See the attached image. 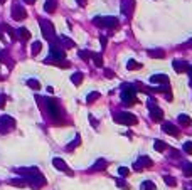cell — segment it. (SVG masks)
Segmentation results:
<instances>
[{"label": "cell", "mask_w": 192, "mask_h": 190, "mask_svg": "<svg viewBox=\"0 0 192 190\" xmlns=\"http://www.w3.org/2000/svg\"><path fill=\"white\" fill-rule=\"evenodd\" d=\"M118 173H120L122 177H128V175H130V170H128L127 167H120V168H118Z\"/></svg>", "instance_id": "obj_30"}, {"label": "cell", "mask_w": 192, "mask_h": 190, "mask_svg": "<svg viewBox=\"0 0 192 190\" xmlns=\"http://www.w3.org/2000/svg\"><path fill=\"white\" fill-rule=\"evenodd\" d=\"M41 29H42V35L46 37V39H49L51 40L52 37H54V27H52V24L49 22V20H41Z\"/></svg>", "instance_id": "obj_6"}, {"label": "cell", "mask_w": 192, "mask_h": 190, "mask_svg": "<svg viewBox=\"0 0 192 190\" xmlns=\"http://www.w3.org/2000/svg\"><path fill=\"white\" fill-rule=\"evenodd\" d=\"M116 185H118V187H122V188H128V183H127V182H123L122 178L116 180Z\"/></svg>", "instance_id": "obj_35"}, {"label": "cell", "mask_w": 192, "mask_h": 190, "mask_svg": "<svg viewBox=\"0 0 192 190\" xmlns=\"http://www.w3.org/2000/svg\"><path fill=\"white\" fill-rule=\"evenodd\" d=\"M5 104V96H0V108Z\"/></svg>", "instance_id": "obj_40"}, {"label": "cell", "mask_w": 192, "mask_h": 190, "mask_svg": "<svg viewBox=\"0 0 192 190\" xmlns=\"http://www.w3.org/2000/svg\"><path fill=\"white\" fill-rule=\"evenodd\" d=\"M127 67H128V71H132V69H140V67H142V64H138L137 61L130 59V61L127 63Z\"/></svg>", "instance_id": "obj_22"}, {"label": "cell", "mask_w": 192, "mask_h": 190, "mask_svg": "<svg viewBox=\"0 0 192 190\" xmlns=\"http://www.w3.org/2000/svg\"><path fill=\"white\" fill-rule=\"evenodd\" d=\"M106 76H108V77H113V72H111L110 69H108V71H106Z\"/></svg>", "instance_id": "obj_41"}, {"label": "cell", "mask_w": 192, "mask_h": 190, "mask_svg": "<svg viewBox=\"0 0 192 190\" xmlns=\"http://www.w3.org/2000/svg\"><path fill=\"white\" fill-rule=\"evenodd\" d=\"M164 180H165V183H167V185H170V187H175V180H174V177L165 175V177H164Z\"/></svg>", "instance_id": "obj_29"}, {"label": "cell", "mask_w": 192, "mask_h": 190, "mask_svg": "<svg viewBox=\"0 0 192 190\" xmlns=\"http://www.w3.org/2000/svg\"><path fill=\"white\" fill-rule=\"evenodd\" d=\"M174 69L177 72H185L189 69V66H187V63H184V61H174Z\"/></svg>", "instance_id": "obj_13"}, {"label": "cell", "mask_w": 192, "mask_h": 190, "mask_svg": "<svg viewBox=\"0 0 192 190\" xmlns=\"http://www.w3.org/2000/svg\"><path fill=\"white\" fill-rule=\"evenodd\" d=\"M93 168H94V170H99V168L103 170V168H106V162H105V160H98Z\"/></svg>", "instance_id": "obj_27"}, {"label": "cell", "mask_w": 192, "mask_h": 190, "mask_svg": "<svg viewBox=\"0 0 192 190\" xmlns=\"http://www.w3.org/2000/svg\"><path fill=\"white\" fill-rule=\"evenodd\" d=\"M184 172H185L187 177H192V163H187L185 167H184Z\"/></svg>", "instance_id": "obj_33"}, {"label": "cell", "mask_w": 192, "mask_h": 190, "mask_svg": "<svg viewBox=\"0 0 192 190\" xmlns=\"http://www.w3.org/2000/svg\"><path fill=\"white\" fill-rule=\"evenodd\" d=\"M148 56H150V57H157V59H164V57H165V52L160 51V49H155V51H148Z\"/></svg>", "instance_id": "obj_17"}, {"label": "cell", "mask_w": 192, "mask_h": 190, "mask_svg": "<svg viewBox=\"0 0 192 190\" xmlns=\"http://www.w3.org/2000/svg\"><path fill=\"white\" fill-rule=\"evenodd\" d=\"M94 25L99 27H108V29H115L118 27V19L116 17H94Z\"/></svg>", "instance_id": "obj_4"}, {"label": "cell", "mask_w": 192, "mask_h": 190, "mask_svg": "<svg viewBox=\"0 0 192 190\" xmlns=\"http://www.w3.org/2000/svg\"><path fill=\"white\" fill-rule=\"evenodd\" d=\"M71 81L74 82V86H79L83 82V72H74L73 76H71Z\"/></svg>", "instance_id": "obj_18"}, {"label": "cell", "mask_w": 192, "mask_h": 190, "mask_svg": "<svg viewBox=\"0 0 192 190\" xmlns=\"http://www.w3.org/2000/svg\"><path fill=\"white\" fill-rule=\"evenodd\" d=\"M179 119V123H180V125H184V126H189V125H192V119L187 116V114H180V116L177 118Z\"/></svg>", "instance_id": "obj_19"}, {"label": "cell", "mask_w": 192, "mask_h": 190, "mask_svg": "<svg viewBox=\"0 0 192 190\" xmlns=\"http://www.w3.org/2000/svg\"><path fill=\"white\" fill-rule=\"evenodd\" d=\"M150 82H153V84H169V76H165V74H153L150 77Z\"/></svg>", "instance_id": "obj_11"}, {"label": "cell", "mask_w": 192, "mask_h": 190, "mask_svg": "<svg viewBox=\"0 0 192 190\" xmlns=\"http://www.w3.org/2000/svg\"><path fill=\"white\" fill-rule=\"evenodd\" d=\"M89 119H91V123H93V128H98V121H96V119L91 116V114H89Z\"/></svg>", "instance_id": "obj_38"}, {"label": "cell", "mask_w": 192, "mask_h": 190, "mask_svg": "<svg viewBox=\"0 0 192 190\" xmlns=\"http://www.w3.org/2000/svg\"><path fill=\"white\" fill-rule=\"evenodd\" d=\"M52 163H54V167H56L57 170H64V172H68V173H73L68 167H66L64 160H61V158H54V160H52Z\"/></svg>", "instance_id": "obj_12"}, {"label": "cell", "mask_w": 192, "mask_h": 190, "mask_svg": "<svg viewBox=\"0 0 192 190\" xmlns=\"http://www.w3.org/2000/svg\"><path fill=\"white\" fill-rule=\"evenodd\" d=\"M98 96H99V93H89L86 96V101L88 103H93V101H96V98H98Z\"/></svg>", "instance_id": "obj_28"}, {"label": "cell", "mask_w": 192, "mask_h": 190, "mask_svg": "<svg viewBox=\"0 0 192 190\" xmlns=\"http://www.w3.org/2000/svg\"><path fill=\"white\" fill-rule=\"evenodd\" d=\"M79 57H81V59H89L91 57V52H86V51H79Z\"/></svg>", "instance_id": "obj_34"}, {"label": "cell", "mask_w": 192, "mask_h": 190, "mask_svg": "<svg viewBox=\"0 0 192 190\" xmlns=\"http://www.w3.org/2000/svg\"><path fill=\"white\" fill-rule=\"evenodd\" d=\"M0 39H2V32H0Z\"/></svg>", "instance_id": "obj_46"}, {"label": "cell", "mask_w": 192, "mask_h": 190, "mask_svg": "<svg viewBox=\"0 0 192 190\" xmlns=\"http://www.w3.org/2000/svg\"><path fill=\"white\" fill-rule=\"evenodd\" d=\"M162 131H164V133H167V135H172V136H179V135H180L179 128L175 126V125H172V123H169V121L162 125Z\"/></svg>", "instance_id": "obj_9"}, {"label": "cell", "mask_w": 192, "mask_h": 190, "mask_svg": "<svg viewBox=\"0 0 192 190\" xmlns=\"http://www.w3.org/2000/svg\"><path fill=\"white\" fill-rule=\"evenodd\" d=\"M15 34H17V37H19V39H22V40H29V39H31V32H29L26 27L17 29V32H15Z\"/></svg>", "instance_id": "obj_14"}, {"label": "cell", "mask_w": 192, "mask_h": 190, "mask_svg": "<svg viewBox=\"0 0 192 190\" xmlns=\"http://www.w3.org/2000/svg\"><path fill=\"white\" fill-rule=\"evenodd\" d=\"M44 10H46V12H49V14H52V12L56 10V2H54V0H46V3H44Z\"/></svg>", "instance_id": "obj_16"}, {"label": "cell", "mask_w": 192, "mask_h": 190, "mask_svg": "<svg viewBox=\"0 0 192 190\" xmlns=\"http://www.w3.org/2000/svg\"><path fill=\"white\" fill-rule=\"evenodd\" d=\"M184 151L187 155H192V141H185L184 143Z\"/></svg>", "instance_id": "obj_26"}, {"label": "cell", "mask_w": 192, "mask_h": 190, "mask_svg": "<svg viewBox=\"0 0 192 190\" xmlns=\"http://www.w3.org/2000/svg\"><path fill=\"white\" fill-rule=\"evenodd\" d=\"M12 17H14V20H24L27 17V12L22 5H14L12 7Z\"/></svg>", "instance_id": "obj_8"}, {"label": "cell", "mask_w": 192, "mask_h": 190, "mask_svg": "<svg viewBox=\"0 0 192 190\" xmlns=\"http://www.w3.org/2000/svg\"><path fill=\"white\" fill-rule=\"evenodd\" d=\"M22 2H24V3H34L36 0H22Z\"/></svg>", "instance_id": "obj_43"}, {"label": "cell", "mask_w": 192, "mask_h": 190, "mask_svg": "<svg viewBox=\"0 0 192 190\" xmlns=\"http://www.w3.org/2000/svg\"><path fill=\"white\" fill-rule=\"evenodd\" d=\"M3 29H5V30H7V32H9V34H10L12 37H15V32H14V29H10L9 25H3Z\"/></svg>", "instance_id": "obj_36"}, {"label": "cell", "mask_w": 192, "mask_h": 190, "mask_svg": "<svg viewBox=\"0 0 192 190\" xmlns=\"http://www.w3.org/2000/svg\"><path fill=\"white\" fill-rule=\"evenodd\" d=\"M46 106H47V111H49V114H51V118L54 119V121H59V119H61V108H59V104H57L52 98H47V100H46Z\"/></svg>", "instance_id": "obj_2"}, {"label": "cell", "mask_w": 192, "mask_h": 190, "mask_svg": "<svg viewBox=\"0 0 192 190\" xmlns=\"http://www.w3.org/2000/svg\"><path fill=\"white\" fill-rule=\"evenodd\" d=\"M41 49H42V44H41L39 40H36V42L32 44V54H34V56H37V54H39V52H41Z\"/></svg>", "instance_id": "obj_23"}, {"label": "cell", "mask_w": 192, "mask_h": 190, "mask_svg": "<svg viewBox=\"0 0 192 190\" xmlns=\"http://www.w3.org/2000/svg\"><path fill=\"white\" fill-rule=\"evenodd\" d=\"M78 3L79 5H86V0H78Z\"/></svg>", "instance_id": "obj_42"}, {"label": "cell", "mask_w": 192, "mask_h": 190, "mask_svg": "<svg viewBox=\"0 0 192 190\" xmlns=\"http://www.w3.org/2000/svg\"><path fill=\"white\" fill-rule=\"evenodd\" d=\"M99 42H101V47L106 45V37H99Z\"/></svg>", "instance_id": "obj_39"}, {"label": "cell", "mask_w": 192, "mask_h": 190, "mask_svg": "<svg viewBox=\"0 0 192 190\" xmlns=\"http://www.w3.org/2000/svg\"><path fill=\"white\" fill-rule=\"evenodd\" d=\"M115 121L120 123V125H127V126H133L137 125V116H133L132 113H128V111H122V113H116L113 114Z\"/></svg>", "instance_id": "obj_1"}, {"label": "cell", "mask_w": 192, "mask_h": 190, "mask_svg": "<svg viewBox=\"0 0 192 190\" xmlns=\"http://www.w3.org/2000/svg\"><path fill=\"white\" fill-rule=\"evenodd\" d=\"M79 143H81V140H79V136H78V138H76V141H71L69 145H68V151H71L73 148H76V146L79 145Z\"/></svg>", "instance_id": "obj_31"}, {"label": "cell", "mask_w": 192, "mask_h": 190, "mask_svg": "<svg viewBox=\"0 0 192 190\" xmlns=\"http://www.w3.org/2000/svg\"><path fill=\"white\" fill-rule=\"evenodd\" d=\"M59 42H62V44H64V47H73V45H74V42H73V40H71V39H68V37H64V35H61L59 37Z\"/></svg>", "instance_id": "obj_21"}, {"label": "cell", "mask_w": 192, "mask_h": 190, "mask_svg": "<svg viewBox=\"0 0 192 190\" xmlns=\"http://www.w3.org/2000/svg\"><path fill=\"white\" fill-rule=\"evenodd\" d=\"M142 190H155V183L153 182H143L142 183Z\"/></svg>", "instance_id": "obj_25"}, {"label": "cell", "mask_w": 192, "mask_h": 190, "mask_svg": "<svg viewBox=\"0 0 192 190\" xmlns=\"http://www.w3.org/2000/svg\"><path fill=\"white\" fill-rule=\"evenodd\" d=\"M187 71H189V74H190V77H192V66H190V67H189V69H187Z\"/></svg>", "instance_id": "obj_44"}, {"label": "cell", "mask_w": 192, "mask_h": 190, "mask_svg": "<svg viewBox=\"0 0 192 190\" xmlns=\"http://www.w3.org/2000/svg\"><path fill=\"white\" fill-rule=\"evenodd\" d=\"M12 128H15V119L14 118L7 116V114L0 116V131H9Z\"/></svg>", "instance_id": "obj_5"}, {"label": "cell", "mask_w": 192, "mask_h": 190, "mask_svg": "<svg viewBox=\"0 0 192 190\" xmlns=\"http://www.w3.org/2000/svg\"><path fill=\"white\" fill-rule=\"evenodd\" d=\"M91 57H93V61H94V64L98 66H101L103 64V57H101V54H93V52H91Z\"/></svg>", "instance_id": "obj_24"}, {"label": "cell", "mask_w": 192, "mask_h": 190, "mask_svg": "<svg viewBox=\"0 0 192 190\" xmlns=\"http://www.w3.org/2000/svg\"><path fill=\"white\" fill-rule=\"evenodd\" d=\"M153 148H155V151H160V153H162V151H165L169 146H167V143H164L162 140H155V143H153Z\"/></svg>", "instance_id": "obj_15"}, {"label": "cell", "mask_w": 192, "mask_h": 190, "mask_svg": "<svg viewBox=\"0 0 192 190\" xmlns=\"http://www.w3.org/2000/svg\"><path fill=\"white\" fill-rule=\"evenodd\" d=\"M148 167H152V160H150L148 156H142L138 162L135 163V170L137 172H140L142 168H148Z\"/></svg>", "instance_id": "obj_10"}, {"label": "cell", "mask_w": 192, "mask_h": 190, "mask_svg": "<svg viewBox=\"0 0 192 190\" xmlns=\"http://www.w3.org/2000/svg\"><path fill=\"white\" fill-rule=\"evenodd\" d=\"M27 86H29V88H31V89H41V84H39V81H37V79H27Z\"/></svg>", "instance_id": "obj_20"}, {"label": "cell", "mask_w": 192, "mask_h": 190, "mask_svg": "<svg viewBox=\"0 0 192 190\" xmlns=\"http://www.w3.org/2000/svg\"><path fill=\"white\" fill-rule=\"evenodd\" d=\"M10 183L15 185V187H24V185H26V182H24V180H19V178H14V180H10Z\"/></svg>", "instance_id": "obj_32"}, {"label": "cell", "mask_w": 192, "mask_h": 190, "mask_svg": "<svg viewBox=\"0 0 192 190\" xmlns=\"http://www.w3.org/2000/svg\"><path fill=\"white\" fill-rule=\"evenodd\" d=\"M150 106V118L153 119V121H162V118H164V111L160 108H157V106H153V101L148 103Z\"/></svg>", "instance_id": "obj_7"}, {"label": "cell", "mask_w": 192, "mask_h": 190, "mask_svg": "<svg viewBox=\"0 0 192 190\" xmlns=\"http://www.w3.org/2000/svg\"><path fill=\"white\" fill-rule=\"evenodd\" d=\"M122 103L123 104H133L135 103V91H133V88L130 84H123L122 88Z\"/></svg>", "instance_id": "obj_3"}, {"label": "cell", "mask_w": 192, "mask_h": 190, "mask_svg": "<svg viewBox=\"0 0 192 190\" xmlns=\"http://www.w3.org/2000/svg\"><path fill=\"white\" fill-rule=\"evenodd\" d=\"M0 61H2V63H7V56H5L3 51H0Z\"/></svg>", "instance_id": "obj_37"}, {"label": "cell", "mask_w": 192, "mask_h": 190, "mask_svg": "<svg viewBox=\"0 0 192 190\" xmlns=\"http://www.w3.org/2000/svg\"><path fill=\"white\" fill-rule=\"evenodd\" d=\"M7 2V0H0V3H5Z\"/></svg>", "instance_id": "obj_45"}]
</instances>
